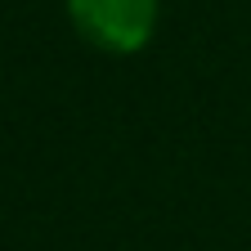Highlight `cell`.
Segmentation results:
<instances>
[{
    "instance_id": "1",
    "label": "cell",
    "mask_w": 251,
    "mask_h": 251,
    "mask_svg": "<svg viewBox=\"0 0 251 251\" xmlns=\"http://www.w3.org/2000/svg\"><path fill=\"white\" fill-rule=\"evenodd\" d=\"M68 18L103 54H139L152 41L157 0H68Z\"/></svg>"
}]
</instances>
